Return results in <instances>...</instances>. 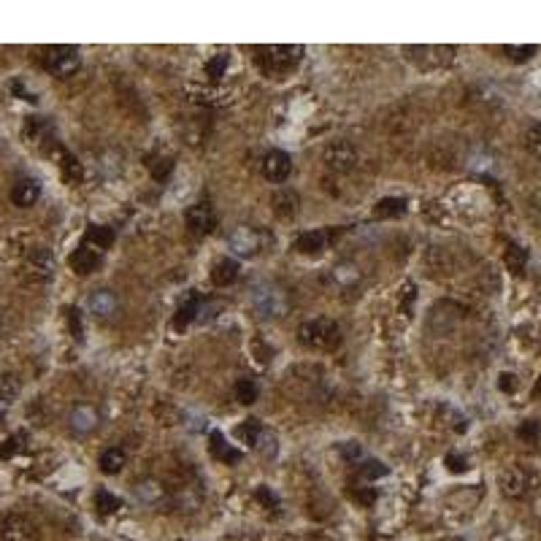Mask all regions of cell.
I'll use <instances>...</instances> for the list:
<instances>
[{"mask_svg":"<svg viewBox=\"0 0 541 541\" xmlns=\"http://www.w3.org/2000/svg\"><path fill=\"white\" fill-rule=\"evenodd\" d=\"M298 336L303 344L314 347V350H336L341 344V328L336 319H328V317H317V319H309L298 328Z\"/></svg>","mask_w":541,"mask_h":541,"instance_id":"obj_1","label":"cell"},{"mask_svg":"<svg viewBox=\"0 0 541 541\" xmlns=\"http://www.w3.org/2000/svg\"><path fill=\"white\" fill-rule=\"evenodd\" d=\"M300 57H303V46H298V44L284 46V44H281V46H265V49H260L257 63H260V68L265 70V73L279 76L284 70L295 68L298 63H300Z\"/></svg>","mask_w":541,"mask_h":541,"instance_id":"obj_2","label":"cell"},{"mask_svg":"<svg viewBox=\"0 0 541 541\" xmlns=\"http://www.w3.org/2000/svg\"><path fill=\"white\" fill-rule=\"evenodd\" d=\"M44 65L57 79H68L79 70L82 57H79V49H73V46H52L44 54Z\"/></svg>","mask_w":541,"mask_h":541,"instance_id":"obj_3","label":"cell"},{"mask_svg":"<svg viewBox=\"0 0 541 541\" xmlns=\"http://www.w3.org/2000/svg\"><path fill=\"white\" fill-rule=\"evenodd\" d=\"M0 541H38V528L25 514H6L0 520Z\"/></svg>","mask_w":541,"mask_h":541,"instance_id":"obj_4","label":"cell"},{"mask_svg":"<svg viewBox=\"0 0 541 541\" xmlns=\"http://www.w3.org/2000/svg\"><path fill=\"white\" fill-rule=\"evenodd\" d=\"M54 271V257L46 246H33L25 255V274L30 281H46Z\"/></svg>","mask_w":541,"mask_h":541,"instance_id":"obj_5","label":"cell"},{"mask_svg":"<svg viewBox=\"0 0 541 541\" xmlns=\"http://www.w3.org/2000/svg\"><path fill=\"white\" fill-rule=\"evenodd\" d=\"M184 219H187V227H190L192 233H198V236H209L211 230L217 227V214H214V206H211L209 201L192 203L187 214H184Z\"/></svg>","mask_w":541,"mask_h":541,"instance_id":"obj_6","label":"cell"},{"mask_svg":"<svg viewBox=\"0 0 541 541\" xmlns=\"http://www.w3.org/2000/svg\"><path fill=\"white\" fill-rule=\"evenodd\" d=\"M293 174V158L287 155V152H281V149H271V152H265V158H262V176L268 179V182H287Z\"/></svg>","mask_w":541,"mask_h":541,"instance_id":"obj_7","label":"cell"},{"mask_svg":"<svg viewBox=\"0 0 541 541\" xmlns=\"http://www.w3.org/2000/svg\"><path fill=\"white\" fill-rule=\"evenodd\" d=\"M325 163L331 165L333 171H341L347 174L357 165V149L352 146L350 141H336L325 149Z\"/></svg>","mask_w":541,"mask_h":541,"instance_id":"obj_8","label":"cell"},{"mask_svg":"<svg viewBox=\"0 0 541 541\" xmlns=\"http://www.w3.org/2000/svg\"><path fill=\"white\" fill-rule=\"evenodd\" d=\"M260 233L257 230H252V227H236L233 233H230V249L236 252V255H244V257H252V255H257L260 252Z\"/></svg>","mask_w":541,"mask_h":541,"instance_id":"obj_9","label":"cell"},{"mask_svg":"<svg viewBox=\"0 0 541 541\" xmlns=\"http://www.w3.org/2000/svg\"><path fill=\"white\" fill-rule=\"evenodd\" d=\"M255 306H257V312L262 317H279L284 312V306H287V300H284L279 290L260 287V290H255Z\"/></svg>","mask_w":541,"mask_h":541,"instance_id":"obj_10","label":"cell"},{"mask_svg":"<svg viewBox=\"0 0 541 541\" xmlns=\"http://www.w3.org/2000/svg\"><path fill=\"white\" fill-rule=\"evenodd\" d=\"M70 265H73L76 274H89V271H95V268L101 265V249H95L92 244L84 241V244L70 255Z\"/></svg>","mask_w":541,"mask_h":541,"instance_id":"obj_11","label":"cell"},{"mask_svg":"<svg viewBox=\"0 0 541 541\" xmlns=\"http://www.w3.org/2000/svg\"><path fill=\"white\" fill-rule=\"evenodd\" d=\"M38 198H41V184H38L35 179H19L17 184L11 187V201H14V206H19V209L33 206Z\"/></svg>","mask_w":541,"mask_h":541,"instance_id":"obj_12","label":"cell"},{"mask_svg":"<svg viewBox=\"0 0 541 541\" xmlns=\"http://www.w3.org/2000/svg\"><path fill=\"white\" fill-rule=\"evenodd\" d=\"M201 306H203L201 295H198V293H190V295L179 303V309H176L174 328H187L192 319H198V314H201Z\"/></svg>","mask_w":541,"mask_h":541,"instance_id":"obj_13","label":"cell"},{"mask_svg":"<svg viewBox=\"0 0 541 541\" xmlns=\"http://www.w3.org/2000/svg\"><path fill=\"white\" fill-rule=\"evenodd\" d=\"M95 425H98V412L87 403H82L70 412V428L76 433H89V431H95Z\"/></svg>","mask_w":541,"mask_h":541,"instance_id":"obj_14","label":"cell"},{"mask_svg":"<svg viewBox=\"0 0 541 541\" xmlns=\"http://www.w3.org/2000/svg\"><path fill=\"white\" fill-rule=\"evenodd\" d=\"M236 279H238V262L230 260V257H222V260L214 262V268H211V281H214L217 287H230Z\"/></svg>","mask_w":541,"mask_h":541,"instance_id":"obj_15","label":"cell"},{"mask_svg":"<svg viewBox=\"0 0 541 541\" xmlns=\"http://www.w3.org/2000/svg\"><path fill=\"white\" fill-rule=\"evenodd\" d=\"M328 246V233L325 230H309L303 236H298L295 249L300 255H319Z\"/></svg>","mask_w":541,"mask_h":541,"instance_id":"obj_16","label":"cell"},{"mask_svg":"<svg viewBox=\"0 0 541 541\" xmlns=\"http://www.w3.org/2000/svg\"><path fill=\"white\" fill-rule=\"evenodd\" d=\"M271 206H274V211L279 214L281 219H290V217H295L298 214L300 201H298V195L293 190H279L274 198H271Z\"/></svg>","mask_w":541,"mask_h":541,"instance_id":"obj_17","label":"cell"},{"mask_svg":"<svg viewBox=\"0 0 541 541\" xmlns=\"http://www.w3.org/2000/svg\"><path fill=\"white\" fill-rule=\"evenodd\" d=\"M89 312L95 317H111L117 312V295L111 290H98L89 298Z\"/></svg>","mask_w":541,"mask_h":541,"instance_id":"obj_18","label":"cell"},{"mask_svg":"<svg viewBox=\"0 0 541 541\" xmlns=\"http://www.w3.org/2000/svg\"><path fill=\"white\" fill-rule=\"evenodd\" d=\"M501 492L509 498H520L525 492V473L520 469H509L501 473Z\"/></svg>","mask_w":541,"mask_h":541,"instance_id":"obj_19","label":"cell"},{"mask_svg":"<svg viewBox=\"0 0 541 541\" xmlns=\"http://www.w3.org/2000/svg\"><path fill=\"white\" fill-rule=\"evenodd\" d=\"M209 441H211V452H214V457H217V460H222V463H230V466L241 460V452H238V450H233V447H230V444L225 441V436H222V433H211Z\"/></svg>","mask_w":541,"mask_h":541,"instance_id":"obj_20","label":"cell"},{"mask_svg":"<svg viewBox=\"0 0 541 541\" xmlns=\"http://www.w3.org/2000/svg\"><path fill=\"white\" fill-rule=\"evenodd\" d=\"M401 214H406V201L403 198H382L374 206V217L376 219H393V217H401Z\"/></svg>","mask_w":541,"mask_h":541,"instance_id":"obj_21","label":"cell"},{"mask_svg":"<svg viewBox=\"0 0 541 541\" xmlns=\"http://www.w3.org/2000/svg\"><path fill=\"white\" fill-rule=\"evenodd\" d=\"M125 463H127V457H125V450H120V447H108L101 454V471L103 473H120L125 469Z\"/></svg>","mask_w":541,"mask_h":541,"instance_id":"obj_22","label":"cell"},{"mask_svg":"<svg viewBox=\"0 0 541 541\" xmlns=\"http://www.w3.org/2000/svg\"><path fill=\"white\" fill-rule=\"evenodd\" d=\"M236 436H238V441L246 444V447H257V444H260V436H262V425L257 422V419H246L244 425L236 428Z\"/></svg>","mask_w":541,"mask_h":541,"instance_id":"obj_23","label":"cell"},{"mask_svg":"<svg viewBox=\"0 0 541 541\" xmlns=\"http://www.w3.org/2000/svg\"><path fill=\"white\" fill-rule=\"evenodd\" d=\"M49 122L44 120V117H27V122H25V139L30 141V144H41V141L49 136Z\"/></svg>","mask_w":541,"mask_h":541,"instance_id":"obj_24","label":"cell"},{"mask_svg":"<svg viewBox=\"0 0 541 541\" xmlns=\"http://www.w3.org/2000/svg\"><path fill=\"white\" fill-rule=\"evenodd\" d=\"M114 241V230L111 227H103V225H92L87 230V244H92L95 249H101L103 252L106 246Z\"/></svg>","mask_w":541,"mask_h":541,"instance_id":"obj_25","label":"cell"},{"mask_svg":"<svg viewBox=\"0 0 541 541\" xmlns=\"http://www.w3.org/2000/svg\"><path fill=\"white\" fill-rule=\"evenodd\" d=\"M257 395H260V387H257V382L255 379H238V384H236V398L241 403H255L257 401Z\"/></svg>","mask_w":541,"mask_h":541,"instance_id":"obj_26","label":"cell"},{"mask_svg":"<svg viewBox=\"0 0 541 541\" xmlns=\"http://www.w3.org/2000/svg\"><path fill=\"white\" fill-rule=\"evenodd\" d=\"M17 395H19V379L14 374H3V376H0V401L14 403Z\"/></svg>","mask_w":541,"mask_h":541,"instance_id":"obj_27","label":"cell"},{"mask_svg":"<svg viewBox=\"0 0 541 541\" xmlns=\"http://www.w3.org/2000/svg\"><path fill=\"white\" fill-rule=\"evenodd\" d=\"M95 507L101 514H111V511H117V509L122 507V501L114 495V492H108V490H98V495H95Z\"/></svg>","mask_w":541,"mask_h":541,"instance_id":"obj_28","label":"cell"},{"mask_svg":"<svg viewBox=\"0 0 541 541\" xmlns=\"http://www.w3.org/2000/svg\"><path fill=\"white\" fill-rule=\"evenodd\" d=\"M525 262H528V252H525L523 246H517V244H511L507 249V265L514 271V274H520L525 268Z\"/></svg>","mask_w":541,"mask_h":541,"instance_id":"obj_29","label":"cell"},{"mask_svg":"<svg viewBox=\"0 0 541 541\" xmlns=\"http://www.w3.org/2000/svg\"><path fill=\"white\" fill-rule=\"evenodd\" d=\"M360 476L368 479V482L382 479V476H387V466H382L379 460H363V466H360Z\"/></svg>","mask_w":541,"mask_h":541,"instance_id":"obj_30","label":"cell"},{"mask_svg":"<svg viewBox=\"0 0 541 541\" xmlns=\"http://www.w3.org/2000/svg\"><path fill=\"white\" fill-rule=\"evenodd\" d=\"M60 160H63L60 165H63V174H65V179H70V182H79V179H82V165H79V160L73 158L70 152H63V158Z\"/></svg>","mask_w":541,"mask_h":541,"instance_id":"obj_31","label":"cell"},{"mask_svg":"<svg viewBox=\"0 0 541 541\" xmlns=\"http://www.w3.org/2000/svg\"><path fill=\"white\" fill-rule=\"evenodd\" d=\"M525 144H528V149H530L536 158H541V122L528 127V133H525Z\"/></svg>","mask_w":541,"mask_h":541,"instance_id":"obj_32","label":"cell"},{"mask_svg":"<svg viewBox=\"0 0 541 541\" xmlns=\"http://www.w3.org/2000/svg\"><path fill=\"white\" fill-rule=\"evenodd\" d=\"M227 68V54H214L209 63H206V76L211 79H219Z\"/></svg>","mask_w":541,"mask_h":541,"instance_id":"obj_33","label":"cell"},{"mask_svg":"<svg viewBox=\"0 0 541 541\" xmlns=\"http://www.w3.org/2000/svg\"><path fill=\"white\" fill-rule=\"evenodd\" d=\"M504 52H507L509 60H517V63H523V60H530L533 54H536V46H504Z\"/></svg>","mask_w":541,"mask_h":541,"instance_id":"obj_34","label":"cell"},{"mask_svg":"<svg viewBox=\"0 0 541 541\" xmlns=\"http://www.w3.org/2000/svg\"><path fill=\"white\" fill-rule=\"evenodd\" d=\"M22 441H25V436H22V433H17V436H11V438H6V441H3V447H0V460H8V457H14V452H17L19 447H22Z\"/></svg>","mask_w":541,"mask_h":541,"instance_id":"obj_35","label":"cell"},{"mask_svg":"<svg viewBox=\"0 0 541 541\" xmlns=\"http://www.w3.org/2000/svg\"><path fill=\"white\" fill-rule=\"evenodd\" d=\"M139 495L141 498H146V501H155L160 498V485L155 479H146V482H141L139 485Z\"/></svg>","mask_w":541,"mask_h":541,"instance_id":"obj_36","label":"cell"},{"mask_svg":"<svg viewBox=\"0 0 541 541\" xmlns=\"http://www.w3.org/2000/svg\"><path fill=\"white\" fill-rule=\"evenodd\" d=\"M517 433H520V438H525V441H536V438H539V422H536V419H525Z\"/></svg>","mask_w":541,"mask_h":541,"instance_id":"obj_37","label":"cell"},{"mask_svg":"<svg viewBox=\"0 0 541 541\" xmlns=\"http://www.w3.org/2000/svg\"><path fill=\"white\" fill-rule=\"evenodd\" d=\"M498 390H504V393H514L517 390V376L514 374H501L498 376Z\"/></svg>","mask_w":541,"mask_h":541,"instance_id":"obj_38","label":"cell"},{"mask_svg":"<svg viewBox=\"0 0 541 541\" xmlns=\"http://www.w3.org/2000/svg\"><path fill=\"white\" fill-rule=\"evenodd\" d=\"M447 466H450V471L452 473H460V471H466V469H469L463 454H447Z\"/></svg>","mask_w":541,"mask_h":541,"instance_id":"obj_39","label":"cell"},{"mask_svg":"<svg viewBox=\"0 0 541 541\" xmlns=\"http://www.w3.org/2000/svg\"><path fill=\"white\" fill-rule=\"evenodd\" d=\"M257 501H260V504H268L271 509H279V498H276V495H274L268 488L257 490Z\"/></svg>","mask_w":541,"mask_h":541,"instance_id":"obj_40","label":"cell"},{"mask_svg":"<svg viewBox=\"0 0 541 541\" xmlns=\"http://www.w3.org/2000/svg\"><path fill=\"white\" fill-rule=\"evenodd\" d=\"M338 450H341V454H344L347 460H357V457H360V444H355V441H344Z\"/></svg>","mask_w":541,"mask_h":541,"instance_id":"obj_41","label":"cell"},{"mask_svg":"<svg viewBox=\"0 0 541 541\" xmlns=\"http://www.w3.org/2000/svg\"><path fill=\"white\" fill-rule=\"evenodd\" d=\"M160 165H152V174H155V179H165V174H171V168H174V163L168 158H163L158 160Z\"/></svg>","mask_w":541,"mask_h":541,"instance_id":"obj_42","label":"cell"},{"mask_svg":"<svg viewBox=\"0 0 541 541\" xmlns=\"http://www.w3.org/2000/svg\"><path fill=\"white\" fill-rule=\"evenodd\" d=\"M68 322H70V328H73V336L82 338V322H79V312H76V309H70L68 312Z\"/></svg>","mask_w":541,"mask_h":541,"instance_id":"obj_43","label":"cell"},{"mask_svg":"<svg viewBox=\"0 0 541 541\" xmlns=\"http://www.w3.org/2000/svg\"><path fill=\"white\" fill-rule=\"evenodd\" d=\"M11 89H14V92H17V95H22V98H25V101H33V103H35V98H33V95H30V92H27V89L22 87V84H19V82H14V84H11Z\"/></svg>","mask_w":541,"mask_h":541,"instance_id":"obj_44","label":"cell"},{"mask_svg":"<svg viewBox=\"0 0 541 541\" xmlns=\"http://www.w3.org/2000/svg\"><path fill=\"white\" fill-rule=\"evenodd\" d=\"M533 393H536V395H541V379H539V382H536V387H533Z\"/></svg>","mask_w":541,"mask_h":541,"instance_id":"obj_45","label":"cell"}]
</instances>
